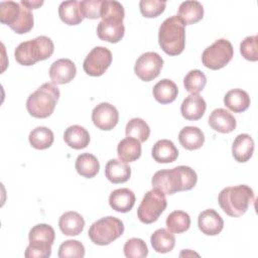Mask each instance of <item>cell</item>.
I'll return each instance as SVG.
<instances>
[{
  "instance_id": "9a60e30c",
  "label": "cell",
  "mask_w": 258,
  "mask_h": 258,
  "mask_svg": "<svg viewBox=\"0 0 258 258\" xmlns=\"http://www.w3.org/2000/svg\"><path fill=\"white\" fill-rule=\"evenodd\" d=\"M125 33L123 21L117 19L101 20L97 26V35L100 39L111 43L120 41Z\"/></svg>"
},
{
  "instance_id": "ab89813d",
  "label": "cell",
  "mask_w": 258,
  "mask_h": 258,
  "mask_svg": "<svg viewBox=\"0 0 258 258\" xmlns=\"http://www.w3.org/2000/svg\"><path fill=\"white\" fill-rule=\"evenodd\" d=\"M166 6V2L158 0H141L139 9L141 14L146 18H154L160 15Z\"/></svg>"
},
{
  "instance_id": "4fadbf2b",
  "label": "cell",
  "mask_w": 258,
  "mask_h": 258,
  "mask_svg": "<svg viewBox=\"0 0 258 258\" xmlns=\"http://www.w3.org/2000/svg\"><path fill=\"white\" fill-rule=\"evenodd\" d=\"M92 121L101 130H112L119 121L118 110L110 103H100L92 111Z\"/></svg>"
},
{
  "instance_id": "8fae6325",
  "label": "cell",
  "mask_w": 258,
  "mask_h": 258,
  "mask_svg": "<svg viewBox=\"0 0 258 258\" xmlns=\"http://www.w3.org/2000/svg\"><path fill=\"white\" fill-rule=\"evenodd\" d=\"M112 63V52L104 46L94 47L86 56L83 69L91 77L102 76Z\"/></svg>"
},
{
  "instance_id": "cb8c5ba5",
  "label": "cell",
  "mask_w": 258,
  "mask_h": 258,
  "mask_svg": "<svg viewBox=\"0 0 258 258\" xmlns=\"http://www.w3.org/2000/svg\"><path fill=\"white\" fill-rule=\"evenodd\" d=\"M178 140L183 148L187 150H196L204 145L205 135L199 127L186 126L179 131Z\"/></svg>"
},
{
  "instance_id": "3957f363",
  "label": "cell",
  "mask_w": 258,
  "mask_h": 258,
  "mask_svg": "<svg viewBox=\"0 0 258 258\" xmlns=\"http://www.w3.org/2000/svg\"><path fill=\"white\" fill-rule=\"evenodd\" d=\"M177 15L166 18L159 26L158 43L168 55L180 54L185 46V29Z\"/></svg>"
},
{
  "instance_id": "ac0fdd59",
  "label": "cell",
  "mask_w": 258,
  "mask_h": 258,
  "mask_svg": "<svg viewBox=\"0 0 258 258\" xmlns=\"http://www.w3.org/2000/svg\"><path fill=\"white\" fill-rule=\"evenodd\" d=\"M207 109L206 101L200 95H188L181 103L180 113L182 117L189 121L201 119Z\"/></svg>"
},
{
  "instance_id": "7402d4cb",
  "label": "cell",
  "mask_w": 258,
  "mask_h": 258,
  "mask_svg": "<svg viewBox=\"0 0 258 258\" xmlns=\"http://www.w3.org/2000/svg\"><path fill=\"white\" fill-rule=\"evenodd\" d=\"M105 175L112 183H123L129 180L131 168L120 159H110L105 167Z\"/></svg>"
},
{
  "instance_id": "484cf974",
  "label": "cell",
  "mask_w": 258,
  "mask_h": 258,
  "mask_svg": "<svg viewBox=\"0 0 258 258\" xmlns=\"http://www.w3.org/2000/svg\"><path fill=\"white\" fill-rule=\"evenodd\" d=\"M177 16L184 25L195 24L204 17V7L199 1H184L178 7Z\"/></svg>"
},
{
  "instance_id": "52a82bcc",
  "label": "cell",
  "mask_w": 258,
  "mask_h": 258,
  "mask_svg": "<svg viewBox=\"0 0 258 258\" xmlns=\"http://www.w3.org/2000/svg\"><path fill=\"white\" fill-rule=\"evenodd\" d=\"M55 232L47 224H37L28 234L29 245L26 247V258H47L51 255V246L54 242Z\"/></svg>"
},
{
  "instance_id": "60d3db41",
  "label": "cell",
  "mask_w": 258,
  "mask_h": 258,
  "mask_svg": "<svg viewBox=\"0 0 258 258\" xmlns=\"http://www.w3.org/2000/svg\"><path fill=\"white\" fill-rule=\"evenodd\" d=\"M240 52L242 56L250 61L258 59V37L251 35L245 37L240 44Z\"/></svg>"
},
{
  "instance_id": "f1b7e54d",
  "label": "cell",
  "mask_w": 258,
  "mask_h": 258,
  "mask_svg": "<svg viewBox=\"0 0 258 258\" xmlns=\"http://www.w3.org/2000/svg\"><path fill=\"white\" fill-rule=\"evenodd\" d=\"M119 159L124 162H133L141 156V143L132 137L122 139L117 146Z\"/></svg>"
},
{
  "instance_id": "4316f807",
  "label": "cell",
  "mask_w": 258,
  "mask_h": 258,
  "mask_svg": "<svg viewBox=\"0 0 258 258\" xmlns=\"http://www.w3.org/2000/svg\"><path fill=\"white\" fill-rule=\"evenodd\" d=\"M225 106L234 113H242L250 106V97L242 89H232L224 97Z\"/></svg>"
},
{
  "instance_id": "603a6c76",
  "label": "cell",
  "mask_w": 258,
  "mask_h": 258,
  "mask_svg": "<svg viewBox=\"0 0 258 258\" xmlns=\"http://www.w3.org/2000/svg\"><path fill=\"white\" fill-rule=\"evenodd\" d=\"M254 152V141L249 134H239L232 145V154L236 161H248Z\"/></svg>"
},
{
  "instance_id": "7a4b0ae2",
  "label": "cell",
  "mask_w": 258,
  "mask_h": 258,
  "mask_svg": "<svg viewBox=\"0 0 258 258\" xmlns=\"http://www.w3.org/2000/svg\"><path fill=\"white\" fill-rule=\"evenodd\" d=\"M221 209L230 217H241L254 202V191L246 184L227 186L218 197Z\"/></svg>"
},
{
  "instance_id": "ffe728a7",
  "label": "cell",
  "mask_w": 258,
  "mask_h": 258,
  "mask_svg": "<svg viewBox=\"0 0 258 258\" xmlns=\"http://www.w3.org/2000/svg\"><path fill=\"white\" fill-rule=\"evenodd\" d=\"M58 227L63 235L77 236L83 232L85 227V220L77 212H66L59 217Z\"/></svg>"
},
{
  "instance_id": "e0dca14e",
  "label": "cell",
  "mask_w": 258,
  "mask_h": 258,
  "mask_svg": "<svg viewBox=\"0 0 258 258\" xmlns=\"http://www.w3.org/2000/svg\"><path fill=\"white\" fill-rule=\"evenodd\" d=\"M208 123L212 129L224 134L234 131L237 125L235 117L223 108L215 109L209 116Z\"/></svg>"
},
{
  "instance_id": "d4e9b609",
  "label": "cell",
  "mask_w": 258,
  "mask_h": 258,
  "mask_svg": "<svg viewBox=\"0 0 258 258\" xmlns=\"http://www.w3.org/2000/svg\"><path fill=\"white\" fill-rule=\"evenodd\" d=\"M63 140L74 149H83L90 143V134L83 126L72 125L66 129L63 133Z\"/></svg>"
},
{
  "instance_id": "30bf717a",
  "label": "cell",
  "mask_w": 258,
  "mask_h": 258,
  "mask_svg": "<svg viewBox=\"0 0 258 258\" xmlns=\"http://www.w3.org/2000/svg\"><path fill=\"white\" fill-rule=\"evenodd\" d=\"M233 55L234 48L232 43L225 38H220L203 51L202 62L206 68L216 71L226 67L233 58Z\"/></svg>"
},
{
  "instance_id": "e575fe53",
  "label": "cell",
  "mask_w": 258,
  "mask_h": 258,
  "mask_svg": "<svg viewBox=\"0 0 258 258\" xmlns=\"http://www.w3.org/2000/svg\"><path fill=\"white\" fill-rule=\"evenodd\" d=\"M125 133L127 137L135 138L141 143L148 139L150 135V128L143 119L132 118L126 124Z\"/></svg>"
},
{
  "instance_id": "8992f818",
  "label": "cell",
  "mask_w": 258,
  "mask_h": 258,
  "mask_svg": "<svg viewBox=\"0 0 258 258\" xmlns=\"http://www.w3.org/2000/svg\"><path fill=\"white\" fill-rule=\"evenodd\" d=\"M0 21L18 34L29 32L34 23L33 14L30 9L14 1H3L0 3Z\"/></svg>"
},
{
  "instance_id": "d6a6232c",
  "label": "cell",
  "mask_w": 258,
  "mask_h": 258,
  "mask_svg": "<svg viewBox=\"0 0 258 258\" xmlns=\"http://www.w3.org/2000/svg\"><path fill=\"white\" fill-rule=\"evenodd\" d=\"M30 145L38 150L49 148L54 140L53 132L44 126H38L34 128L28 136Z\"/></svg>"
},
{
  "instance_id": "4dcf8cb0",
  "label": "cell",
  "mask_w": 258,
  "mask_h": 258,
  "mask_svg": "<svg viewBox=\"0 0 258 258\" xmlns=\"http://www.w3.org/2000/svg\"><path fill=\"white\" fill-rule=\"evenodd\" d=\"M58 15L60 20L68 25H77L84 20L80 2L76 0L61 2L58 6Z\"/></svg>"
},
{
  "instance_id": "9c48e42d",
  "label": "cell",
  "mask_w": 258,
  "mask_h": 258,
  "mask_svg": "<svg viewBox=\"0 0 258 258\" xmlns=\"http://www.w3.org/2000/svg\"><path fill=\"white\" fill-rule=\"evenodd\" d=\"M166 206L165 195L157 188H152L144 195L137 209V217L143 224H152L157 221Z\"/></svg>"
},
{
  "instance_id": "6da1fadb",
  "label": "cell",
  "mask_w": 258,
  "mask_h": 258,
  "mask_svg": "<svg viewBox=\"0 0 258 258\" xmlns=\"http://www.w3.org/2000/svg\"><path fill=\"white\" fill-rule=\"evenodd\" d=\"M197 181L198 175L196 171L186 165L158 170L153 174L151 179L152 187L159 189L164 195L189 190L195 187Z\"/></svg>"
},
{
  "instance_id": "2e32d148",
  "label": "cell",
  "mask_w": 258,
  "mask_h": 258,
  "mask_svg": "<svg viewBox=\"0 0 258 258\" xmlns=\"http://www.w3.org/2000/svg\"><path fill=\"white\" fill-rule=\"evenodd\" d=\"M198 226L203 234L216 236L222 232L224 221L218 212L213 209H208L199 215Z\"/></svg>"
},
{
  "instance_id": "7c38bea8",
  "label": "cell",
  "mask_w": 258,
  "mask_h": 258,
  "mask_svg": "<svg viewBox=\"0 0 258 258\" xmlns=\"http://www.w3.org/2000/svg\"><path fill=\"white\" fill-rule=\"evenodd\" d=\"M163 66L162 57L154 51L142 53L136 60L134 72L144 82H150L158 77Z\"/></svg>"
},
{
  "instance_id": "f35d334b",
  "label": "cell",
  "mask_w": 258,
  "mask_h": 258,
  "mask_svg": "<svg viewBox=\"0 0 258 258\" xmlns=\"http://www.w3.org/2000/svg\"><path fill=\"white\" fill-rule=\"evenodd\" d=\"M125 16L124 8L118 1H108L103 0L101 18L104 19H117L123 21Z\"/></svg>"
},
{
  "instance_id": "5b68a950",
  "label": "cell",
  "mask_w": 258,
  "mask_h": 258,
  "mask_svg": "<svg viewBox=\"0 0 258 258\" xmlns=\"http://www.w3.org/2000/svg\"><path fill=\"white\" fill-rule=\"evenodd\" d=\"M54 44L44 35L19 43L14 51L16 61L21 66H33L39 60H44L52 55Z\"/></svg>"
},
{
  "instance_id": "836d02e7",
  "label": "cell",
  "mask_w": 258,
  "mask_h": 258,
  "mask_svg": "<svg viewBox=\"0 0 258 258\" xmlns=\"http://www.w3.org/2000/svg\"><path fill=\"white\" fill-rule=\"evenodd\" d=\"M166 227L169 232L180 234L190 227V217L183 211H173L166 218Z\"/></svg>"
},
{
  "instance_id": "f546056e",
  "label": "cell",
  "mask_w": 258,
  "mask_h": 258,
  "mask_svg": "<svg viewBox=\"0 0 258 258\" xmlns=\"http://www.w3.org/2000/svg\"><path fill=\"white\" fill-rule=\"evenodd\" d=\"M75 167L80 175L86 178H92L99 172L100 163L95 155L87 152L77 157Z\"/></svg>"
},
{
  "instance_id": "74e56055",
  "label": "cell",
  "mask_w": 258,
  "mask_h": 258,
  "mask_svg": "<svg viewBox=\"0 0 258 258\" xmlns=\"http://www.w3.org/2000/svg\"><path fill=\"white\" fill-rule=\"evenodd\" d=\"M57 256L59 258H83L85 256V247L80 241L67 240L60 244Z\"/></svg>"
},
{
  "instance_id": "7bdbcfd3",
  "label": "cell",
  "mask_w": 258,
  "mask_h": 258,
  "mask_svg": "<svg viewBox=\"0 0 258 258\" xmlns=\"http://www.w3.org/2000/svg\"><path fill=\"white\" fill-rule=\"evenodd\" d=\"M20 3L22 5H24L25 7L29 8V9H36V8H38L39 6H41L43 4V1H25V0H22V1H20Z\"/></svg>"
},
{
  "instance_id": "1f68e13d",
  "label": "cell",
  "mask_w": 258,
  "mask_h": 258,
  "mask_svg": "<svg viewBox=\"0 0 258 258\" xmlns=\"http://www.w3.org/2000/svg\"><path fill=\"white\" fill-rule=\"evenodd\" d=\"M150 242L153 250L157 253H168L174 248L175 237L171 232L161 228L151 235Z\"/></svg>"
},
{
  "instance_id": "277c9868",
  "label": "cell",
  "mask_w": 258,
  "mask_h": 258,
  "mask_svg": "<svg viewBox=\"0 0 258 258\" xmlns=\"http://www.w3.org/2000/svg\"><path fill=\"white\" fill-rule=\"evenodd\" d=\"M59 95V90L54 84L44 83L27 98V112L34 118H47L53 113Z\"/></svg>"
},
{
  "instance_id": "83f0119b",
  "label": "cell",
  "mask_w": 258,
  "mask_h": 258,
  "mask_svg": "<svg viewBox=\"0 0 258 258\" xmlns=\"http://www.w3.org/2000/svg\"><path fill=\"white\" fill-rule=\"evenodd\" d=\"M154 99L160 104L172 103L178 94L177 86L169 79H163L155 84L152 90Z\"/></svg>"
},
{
  "instance_id": "5bb4252c",
  "label": "cell",
  "mask_w": 258,
  "mask_h": 258,
  "mask_svg": "<svg viewBox=\"0 0 258 258\" xmlns=\"http://www.w3.org/2000/svg\"><path fill=\"white\" fill-rule=\"evenodd\" d=\"M49 78L54 85L68 84L76 77V64L69 58H59L49 68Z\"/></svg>"
},
{
  "instance_id": "ba28073f",
  "label": "cell",
  "mask_w": 258,
  "mask_h": 258,
  "mask_svg": "<svg viewBox=\"0 0 258 258\" xmlns=\"http://www.w3.org/2000/svg\"><path fill=\"white\" fill-rule=\"evenodd\" d=\"M124 233L123 222L112 216L94 222L88 232L91 241L100 246L109 245Z\"/></svg>"
},
{
  "instance_id": "d590c367",
  "label": "cell",
  "mask_w": 258,
  "mask_h": 258,
  "mask_svg": "<svg viewBox=\"0 0 258 258\" xmlns=\"http://www.w3.org/2000/svg\"><path fill=\"white\" fill-rule=\"evenodd\" d=\"M206 84L207 77L200 70L189 71L183 79V86L185 90L194 95H198L200 92H202L205 89Z\"/></svg>"
},
{
  "instance_id": "44dd1931",
  "label": "cell",
  "mask_w": 258,
  "mask_h": 258,
  "mask_svg": "<svg viewBox=\"0 0 258 258\" xmlns=\"http://www.w3.org/2000/svg\"><path fill=\"white\" fill-rule=\"evenodd\" d=\"M151 155L158 163H170L176 160L178 150L172 141L168 139H161L153 145Z\"/></svg>"
},
{
  "instance_id": "d6986e66",
  "label": "cell",
  "mask_w": 258,
  "mask_h": 258,
  "mask_svg": "<svg viewBox=\"0 0 258 258\" xmlns=\"http://www.w3.org/2000/svg\"><path fill=\"white\" fill-rule=\"evenodd\" d=\"M134 204L135 195L129 188H117L110 194L109 205L116 212L128 213L132 210Z\"/></svg>"
},
{
  "instance_id": "b9f144b4",
  "label": "cell",
  "mask_w": 258,
  "mask_h": 258,
  "mask_svg": "<svg viewBox=\"0 0 258 258\" xmlns=\"http://www.w3.org/2000/svg\"><path fill=\"white\" fill-rule=\"evenodd\" d=\"M103 0H83L80 2V9L84 18L97 19L101 17Z\"/></svg>"
},
{
  "instance_id": "8d00e7d4",
  "label": "cell",
  "mask_w": 258,
  "mask_h": 258,
  "mask_svg": "<svg viewBox=\"0 0 258 258\" xmlns=\"http://www.w3.org/2000/svg\"><path fill=\"white\" fill-rule=\"evenodd\" d=\"M123 251L127 258H143L148 255L147 246L140 238H131L127 240Z\"/></svg>"
}]
</instances>
